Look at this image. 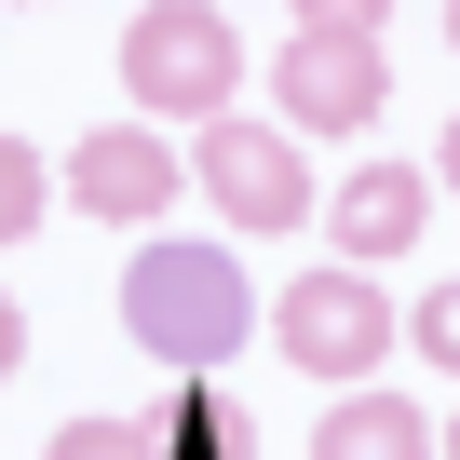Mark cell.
Here are the masks:
<instances>
[{"label":"cell","instance_id":"6da1fadb","mask_svg":"<svg viewBox=\"0 0 460 460\" xmlns=\"http://www.w3.org/2000/svg\"><path fill=\"white\" fill-rule=\"evenodd\" d=\"M122 325H136V352H163L176 379H217L230 352H244V325H258L244 258H230V244H149V258L122 271Z\"/></svg>","mask_w":460,"mask_h":460},{"label":"cell","instance_id":"7a4b0ae2","mask_svg":"<svg viewBox=\"0 0 460 460\" xmlns=\"http://www.w3.org/2000/svg\"><path fill=\"white\" fill-rule=\"evenodd\" d=\"M393 68H379V14L366 0H298V41H285V122L298 136H352L379 122Z\"/></svg>","mask_w":460,"mask_h":460},{"label":"cell","instance_id":"3957f363","mask_svg":"<svg viewBox=\"0 0 460 460\" xmlns=\"http://www.w3.org/2000/svg\"><path fill=\"white\" fill-rule=\"evenodd\" d=\"M230 82H244V41L203 0H163V14L122 28V95L136 109H176V122H230Z\"/></svg>","mask_w":460,"mask_h":460},{"label":"cell","instance_id":"277c9868","mask_svg":"<svg viewBox=\"0 0 460 460\" xmlns=\"http://www.w3.org/2000/svg\"><path fill=\"white\" fill-rule=\"evenodd\" d=\"M271 339H285L298 379H366V366L393 352V298H379L366 271H298V285L271 298Z\"/></svg>","mask_w":460,"mask_h":460},{"label":"cell","instance_id":"5b68a950","mask_svg":"<svg viewBox=\"0 0 460 460\" xmlns=\"http://www.w3.org/2000/svg\"><path fill=\"white\" fill-rule=\"evenodd\" d=\"M190 176H203V203H217L230 230H298V217H312V163H298V136H258V122H203Z\"/></svg>","mask_w":460,"mask_h":460},{"label":"cell","instance_id":"8992f818","mask_svg":"<svg viewBox=\"0 0 460 460\" xmlns=\"http://www.w3.org/2000/svg\"><path fill=\"white\" fill-rule=\"evenodd\" d=\"M68 203L109 217V230H149V217L176 203V149H163V136H82V149H68Z\"/></svg>","mask_w":460,"mask_h":460},{"label":"cell","instance_id":"52a82bcc","mask_svg":"<svg viewBox=\"0 0 460 460\" xmlns=\"http://www.w3.org/2000/svg\"><path fill=\"white\" fill-rule=\"evenodd\" d=\"M420 203H433V176H420V163H366V176L339 190V244H352V258L420 244Z\"/></svg>","mask_w":460,"mask_h":460},{"label":"cell","instance_id":"ba28073f","mask_svg":"<svg viewBox=\"0 0 460 460\" xmlns=\"http://www.w3.org/2000/svg\"><path fill=\"white\" fill-rule=\"evenodd\" d=\"M149 447H163V460H258V420L230 406L217 379H176L163 420H149Z\"/></svg>","mask_w":460,"mask_h":460},{"label":"cell","instance_id":"9c48e42d","mask_svg":"<svg viewBox=\"0 0 460 460\" xmlns=\"http://www.w3.org/2000/svg\"><path fill=\"white\" fill-rule=\"evenodd\" d=\"M312 460H433V420H420L406 393H352V406H325Z\"/></svg>","mask_w":460,"mask_h":460},{"label":"cell","instance_id":"30bf717a","mask_svg":"<svg viewBox=\"0 0 460 460\" xmlns=\"http://www.w3.org/2000/svg\"><path fill=\"white\" fill-rule=\"evenodd\" d=\"M28 230H41V163L0 136V244H28Z\"/></svg>","mask_w":460,"mask_h":460},{"label":"cell","instance_id":"8fae6325","mask_svg":"<svg viewBox=\"0 0 460 460\" xmlns=\"http://www.w3.org/2000/svg\"><path fill=\"white\" fill-rule=\"evenodd\" d=\"M55 460H163V447H149L136 420H68V433H55Z\"/></svg>","mask_w":460,"mask_h":460},{"label":"cell","instance_id":"7c38bea8","mask_svg":"<svg viewBox=\"0 0 460 460\" xmlns=\"http://www.w3.org/2000/svg\"><path fill=\"white\" fill-rule=\"evenodd\" d=\"M406 339H420V352H433V366H460V285H433V298H420V325H406Z\"/></svg>","mask_w":460,"mask_h":460},{"label":"cell","instance_id":"4fadbf2b","mask_svg":"<svg viewBox=\"0 0 460 460\" xmlns=\"http://www.w3.org/2000/svg\"><path fill=\"white\" fill-rule=\"evenodd\" d=\"M14 366H28V312L0 298V379H14Z\"/></svg>","mask_w":460,"mask_h":460},{"label":"cell","instance_id":"5bb4252c","mask_svg":"<svg viewBox=\"0 0 460 460\" xmlns=\"http://www.w3.org/2000/svg\"><path fill=\"white\" fill-rule=\"evenodd\" d=\"M447 190H460V122H447Z\"/></svg>","mask_w":460,"mask_h":460},{"label":"cell","instance_id":"9a60e30c","mask_svg":"<svg viewBox=\"0 0 460 460\" xmlns=\"http://www.w3.org/2000/svg\"><path fill=\"white\" fill-rule=\"evenodd\" d=\"M447 41H460V0H447Z\"/></svg>","mask_w":460,"mask_h":460},{"label":"cell","instance_id":"2e32d148","mask_svg":"<svg viewBox=\"0 0 460 460\" xmlns=\"http://www.w3.org/2000/svg\"><path fill=\"white\" fill-rule=\"evenodd\" d=\"M447 460H460V420H447Z\"/></svg>","mask_w":460,"mask_h":460}]
</instances>
